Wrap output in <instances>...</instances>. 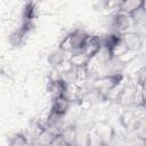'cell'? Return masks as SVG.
<instances>
[{
	"label": "cell",
	"mask_w": 146,
	"mask_h": 146,
	"mask_svg": "<svg viewBox=\"0 0 146 146\" xmlns=\"http://www.w3.org/2000/svg\"><path fill=\"white\" fill-rule=\"evenodd\" d=\"M121 42L127 50L138 52L144 46V34L137 30L123 33L121 34Z\"/></svg>",
	"instance_id": "cell-5"
},
{
	"label": "cell",
	"mask_w": 146,
	"mask_h": 146,
	"mask_svg": "<svg viewBox=\"0 0 146 146\" xmlns=\"http://www.w3.org/2000/svg\"><path fill=\"white\" fill-rule=\"evenodd\" d=\"M67 58H68V54L57 47L56 49L50 51V54L47 57V62L51 66V68H58L59 70L67 62Z\"/></svg>",
	"instance_id": "cell-7"
},
{
	"label": "cell",
	"mask_w": 146,
	"mask_h": 146,
	"mask_svg": "<svg viewBox=\"0 0 146 146\" xmlns=\"http://www.w3.org/2000/svg\"><path fill=\"white\" fill-rule=\"evenodd\" d=\"M136 25L132 21V17L130 15L115 11L110 19V32L116 33V34H123L130 31L136 30Z\"/></svg>",
	"instance_id": "cell-3"
},
{
	"label": "cell",
	"mask_w": 146,
	"mask_h": 146,
	"mask_svg": "<svg viewBox=\"0 0 146 146\" xmlns=\"http://www.w3.org/2000/svg\"><path fill=\"white\" fill-rule=\"evenodd\" d=\"M78 133H79V127L76 124H73V123L65 124L64 128L60 131V136L64 138V140L70 146H74L75 145L76 138H78Z\"/></svg>",
	"instance_id": "cell-8"
},
{
	"label": "cell",
	"mask_w": 146,
	"mask_h": 146,
	"mask_svg": "<svg viewBox=\"0 0 146 146\" xmlns=\"http://www.w3.org/2000/svg\"><path fill=\"white\" fill-rule=\"evenodd\" d=\"M31 146H50V145H49V144H48V145H47V144H39V143H34V141H32Z\"/></svg>",
	"instance_id": "cell-13"
},
{
	"label": "cell",
	"mask_w": 146,
	"mask_h": 146,
	"mask_svg": "<svg viewBox=\"0 0 146 146\" xmlns=\"http://www.w3.org/2000/svg\"><path fill=\"white\" fill-rule=\"evenodd\" d=\"M71 105H72V98L67 95L51 98L49 114H52L55 116H59V117L65 119V116L70 112Z\"/></svg>",
	"instance_id": "cell-4"
},
{
	"label": "cell",
	"mask_w": 146,
	"mask_h": 146,
	"mask_svg": "<svg viewBox=\"0 0 146 146\" xmlns=\"http://www.w3.org/2000/svg\"><path fill=\"white\" fill-rule=\"evenodd\" d=\"M100 48H102V42H100L99 35H91L90 34V36H89V39H88L82 52H84L91 59L100 50Z\"/></svg>",
	"instance_id": "cell-9"
},
{
	"label": "cell",
	"mask_w": 146,
	"mask_h": 146,
	"mask_svg": "<svg viewBox=\"0 0 146 146\" xmlns=\"http://www.w3.org/2000/svg\"><path fill=\"white\" fill-rule=\"evenodd\" d=\"M89 62H90V58L82 51L70 54L67 58V63L74 68H84L89 65Z\"/></svg>",
	"instance_id": "cell-10"
},
{
	"label": "cell",
	"mask_w": 146,
	"mask_h": 146,
	"mask_svg": "<svg viewBox=\"0 0 146 146\" xmlns=\"http://www.w3.org/2000/svg\"><path fill=\"white\" fill-rule=\"evenodd\" d=\"M124 81V74L117 73V74H107V75H100L91 80V87L96 89L98 92L104 95L106 99L112 96V94L123 83Z\"/></svg>",
	"instance_id": "cell-2"
},
{
	"label": "cell",
	"mask_w": 146,
	"mask_h": 146,
	"mask_svg": "<svg viewBox=\"0 0 146 146\" xmlns=\"http://www.w3.org/2000/svg\"><path fill=\"white\" fill-rule=\"evenodd\" d=\"M48 94L50 95L51 98L55 97H59V96H68V91H70V86L63 80H48Z\"/></svg>",
	"instance_id": "cell-6"
},
{
	"label": "cell",
	"mask_w": 146,
	"mask_h": 146,
	"mask_svg": "<svg viewBox=\"0 0 146 146\" xmlns=\"http://www.w3.org/2000/svg\"><path fill=\"white\" fill-rule=\"evenodd\" d=\"M144 1H136V0H124V1H119L116 3V11L127 14V15H132L141 5Z\"/></svg>",
	"instance_id": "cell-11"
},
{
	"label": "cell",
	"mask_w": 146,
	"mask_h": 146,
	"mask_svg": "<svg viewBox=\"0 0 146 146\" xmlns=\"http://www.w3.org/2000/svg\"><path fill=\"white\" fill-rule=\"evenodd\" d=\"M32 140L24 132H16L9 137V146H31Z\"/></svg>",
	"instance_id": "cell-12"
},
{
	"label": "cell",
	"mask_w": 146,
	"mask_h": 146,
	"mask_svg": "<svg viewBox=\"0 0 146 146\" xmlns=\"http://www.w3.org/2000/svg\"><path fill=\"white\" fill-rule=\"evenodd\" d=\"M90 34L82 27H76L68 32L59 42L58 48L64 50L65 52L70 54H75V52H81L84 49V46L89 39Z\"/></svg>",
	"instance_id": "cell-1"
}]
</instances>
